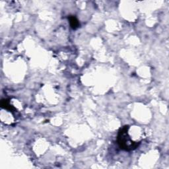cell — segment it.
I'll use <instances>...</instances> for the list:
<instances>
[{
    "mask_svg": "<svg viewBox=\"0 0 169 169\" xmlns=\"http://www.w3.org/2000/svg\"><path fill=\"white\" fill-rule=\"evenodd\" d=\"M1 107L2 108L10 111V112H13V111L16 110V108H14L11 105H10L9 99H3L1 101Z\"/></svg>",
    "mask_w": 169,
    "mask_h": 169,
    "instance_id": "2",
    "label": "cell"
},
{
    "mask_svg": "<svg viewBox=\"0 0 169 169\" xmlns=\"http://www.w3.org/2000/svg\"><path fill=\"white\" fill-rule=\"evenodd\" d=\"M68 20L69 21V24H70V26H71V27L73 28V29H77V28L79 27L80 24H79V20H78V19L75 17V16H69V17H68Z\"/></svg>",
    "mask_w": 169,
    "mask_h": 169,
    "instance_id": "3",
    "label": "cell"
},
{
    "mask_svg": "<svg viewBox=\"0 0 169 169\" xmlns=\"http://www.w3.org/2000/svg\"><path fill=\"white\" fill-rule=\"evenodd\" d=\"M129 126H125L119 129L118 136L117 142L121 149L126 151L135 150L140 145V142L132 141L128 134Z\"/></svg>",
    "mask_w": 169,
    "mask_h": 169,
    "instance_id": "1",
    "label": "cell"
}]
</instances>
